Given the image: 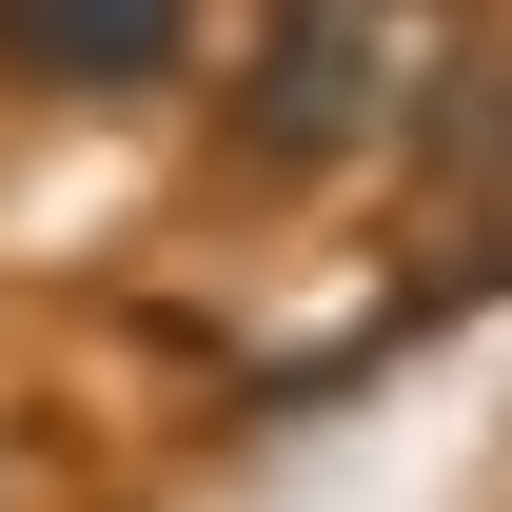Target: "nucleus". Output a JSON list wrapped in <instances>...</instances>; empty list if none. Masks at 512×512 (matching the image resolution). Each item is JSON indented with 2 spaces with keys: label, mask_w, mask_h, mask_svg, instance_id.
Here are the masks:
<instances>
[{
  "label": "nucleus",
  "mask_w": 512,
  "mask_h": 512,
  "mask_svg": "<svg viewBox=\"0 0 512 512\" xmlns=\"http://www.w3.org/2000/svg\"><path fill=\"white\" fill-rule=\"evenodd\" d=\"M375 158H414L434 197H473L493 217L512 197V40H473V60H434V79H394V138Z\"/></svg>",
  "instance_id": "nucleus-3"
},
{
  "label": "nucleus",
  "mask_w": 512,
  "mask_h": 512,
  "mask_svg": "<svg viewBox=\"0 0 512 512\" xmlns=\"http://www.w3.org/2000/svg\"><path fill=\"white\" fill-rule=\"evenodd\" d=\"M197 79V0H0V99H158Z\"/></svg>",
  "instance_id": "nucleus-2"
},
{
  "label": "nucleus",
  "mask_w": 512,
  "mask_h": 512,
  "mask_svg": "<svg viewBox=\"0 0 512 512\" xmlns=\"http://www.w3.org/2000/svg\"><path fill=\"white\" fill-rule=\"evenodd\" d=\"M217 138H237V178H276V197L355 178V158L394 138V0H256Z\"/></svg>",
  "instance_id": "nucleus-1"
},
{
  "label": "nucleus",
  "mask_w": 512,
  "mask_h": 512,
  "mask_svg": "<svg viewBox=\"0 0 512 512\" xmlns=\"http://www.w3.org/2000/svg\"><path fill=\"white\" fill-rule=\"evenodd\" d=\"M394 20H414V0H394Z\"/></svg>",
  "instance_id": "nucleus-4"
}]
</instances>
